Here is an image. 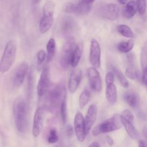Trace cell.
I'll use <instances>...</instances> for the list:
<instances>
[{"label": "cell", "mask_w": 147, "mask_h": 147, "mask_svg": "<svg viewBox=\"0 0 147 147\" xmlns=\"http://www.w3.org/2000/svg\"><path fill=\"white\" fill-rule=\"evenodd\" d=\"M13 114L17 130L20 133H25L28 123V105L23 98L20 96L14 100Z\"/></svg>", "instance_id": "obj_1"}, {"label": "cell", "mask_w": 147, "mask_h": 147, "mask_svg": "<svg viewBox=\"0 0 147 147\" xmlns=\"http://www.w3.org/2000/svg\"><path fill=\"white\" fill-rule=\"evenodd\" d=\"M17 45L14 41L9 40L6 44L0 61V72L4 74L11 67L15 60Z\"/></svg>", "instance_id": "obj_2"}, {"label": "cell", "mask_w": 147, "mask_h": 147, "mask_svg": "<svg viewBox=\"0 0 147 147\" xmlns=\"http://www.w3.org/2000/svg\"><path fill=\"white\" fill-rule=\"evenodd\" d=\"M122 123L120 115L113 114L110 118L106 119L102 123L96 125L92 130V133L94 136H98L100 134L106 133L117 130L121 129Z\"/></svg>", "instance_id": "obj_3"}, {"label": "cell", "mask_w": 147, "mask_h": 147, "mask_svg": "<svg viewBox=\"0 0 147 147\" xmlns=\"http://www.w3.org/2000/svg\"><path fill=\"white\" fill-rule=\"evenodd\" d=\"M66 96L64 86L61 84L55 85L48 91L47 102L52 110H56L60 107L61 103Z\"/></svg>", "instance_id": "obj_4"}, {"label": "cell", "mask_w": 147, "mask_h": 147, "mask_svg": "<svg viewBox=\"0 0 147 147\" xmlns=\"http://www.w3.org/2000/svg\"><path fill=\"white\" fill-rule=\"evenodd\" d=\"M53 22V4L47 2L44 5L42 10V16L41 18L39 30L41 33H47L52 27Z\"/></svg>", "instance_id": "obj_5"}, {"label": "cell", "mask_w": 147, "mask_h": 147, "mask_svg": "<svg viewBox=\"0 0 147 147\" xmlns=\"http://www.w3.org/2000/svg\"><path fill=\"white\" fill-rule=\"evenodd\" d=\"M76 47L74 38H71L64 44L60 59V63L63 70H67L71 65L73 53Z\"/></svg>", "instance_id": "obj_6"}, {"label": "cell", "mask_w": 147, "mask_h": 147, "mask_svg": "<svg viewBox=\"0 0 147 147\" xmlns=\"http://www.w3.org/2000/svg\"><path fill=\"white\" fill-rule=\"evenodd\" d=\"M122 125L124 126L127 134L132 138L137 139L138 133L134 125V116L132 113L127 110H124L120 115Z\"/></svg>", "instance_id": "obj_7"}, {"label": "cell", "mask_w": 147, "mask_h": 147, "mask_svg": "<svg viewBox=\"0 0 147 147\" xmlns=\"http://www.w3.org/2000/svg\"><path fill=\"white\" fill-rule=\"evenodd\" d=\"M74 130L78 141L83 142L87 134L84 119L82 113H77L74 118Z\"/></svg>", "instance_id": "obj_8"}, {"label": "cell", "mask_w": 147, "mask_h": 147, "mask_svg": "<svg viewBox=\"0 0 147 147\" xmlns=\"http://www.w3.org/2000/svg\"><path fill=\"white\" fill-rule=\"evenodd\" d=\"M136 56L133 53H129L127 55V66L125 71L126 76L131 80L141 79L140 73L136 66Z\"/></svg>", "instance_id": "obj_9"}, {"label": "cell", "mask_w": 147, "mask_h": 147, "mask_svg": "<svg viewBox=\"0 0 147 147\" xmlns=\"http://www.w3.org/2000/svg\"><path fill=\"white\" fill-rule=\"evenodd\" d=\"M89 61L91 64L95 67L99 68L100 65V48L98 41L92 38L90 42Z\"/></svg>", "instance_id": "obj_10"}, {"label": "cell", "mask_w": 147, "mask_h": 147, "mask_svg": "<svg viewBox=\"0 0 147 147\" xmlns=\"http://www.w3.org/2000/svg\"><path fill=\"white\" fill-rule=\"evenodd\" d=\"M44 119V109L42 107H38L34 113L32 125V134L34 137H37L43 128Z\"/></svg>", "instance_id": "obj_11"}, {"label": "cell", "mask_w": 147, "mask_h": 147, "mask_svg": "<svg viewBox=\"0 0 147 147\" xmlns=\"http://www.w3.org/2000/svg\"><path fill=\"white\" fill-rule=\"evenodd\" d=\"M87 75L91 89L99 92L102 90V80L96 68L93 66L89 67L87 69Z\"/></svg>", "instance_id": "obj_12"}, {"label": "cell", "mask_w": 147, "mask_h": 147, "mask_svg": "<svg viewBox=\"0 0 147 147\" xmlns=\"http://www.w3.org/2000/svg\"><path fill=\"white\" fill-rule=\"evenodd\" d=\"M119 6L115 3L105 5L99 10L100 15L102 18L111 21L116 20L119 15Z\"/></svg>", "instance_id": "obj_13"}, {"label": "cell", "mask_w": 147, "mask_h": 147, "mask_svg": "<svg viewBox=\"0 0 147 147\" xmlns=\"http://www.w3.org/2000/svg\"><path fill=\"white\" fill-rule=\"evenodd\" d=\"M49 84L50 78L49 68L45 67L41 72L37 87V94L39 96H42L46 93L49 88Z\"/></svg>", "instance_id": "obj_14"}, {"label": "cell", "mask_w": 147, "mask_h": 147, "mask_svg": "<svg viewBox=\"0 0 147 147\" xmlns=\"http://www.w3.org/2000/svg\"><path fill=\"white\" fill-rule=\"evenodd\" d=\"M29 65L27 62H22L17 68L13 78V86L14 88H18L23 83L27 74Z\"/></svg>", "instance_id": "obj_15"}, {"label": "cell", "mask_w": 147, "mask_h": 147, "mask_svg": "<svg viewBox=\"0 0 147 147\" xmlns=\"http://www.w3.org/2000/svg\"><path fill=\"white\" fill-rule=\"evenodd\" d=\"M76 25L74 20L71 18H65L61 24V31L62 34L68 39L73 38V36L76 32Z\"/></svg>", "instance_id": "obj_16"}, {"label": "cell", "mask_w": 147, "mask_h": 147, "mask_svg": "<svg viewBox=\"0 0 147 147\" xmlns=\"http://www.w3.org/2000/svg\"><path fill=\"white\" fill-rule=\"evenodd\" d=\"M82 76V71L79 68L74 69L68 81V89L71 93H74L81 82Z\"/></svg>", "instance_id": "obj_17"}, {"label": "cell", "mask_w": 147, "mask_h": 147, "mask_svg": "<svg viewBox=\"0 0 147 147\" xmlns=\"http://www.w3.org/2000/svg\"><path fill=\"white\" fill-rule=\"evenodd\" d=\"M97 117V108L95 105H91L87 111L84 119L87 133H88L92 125L95 123Z\"/></svg>", "instance_id": "obj_18"}, {"label": "cell", "mask_w": 147, "mask_h": 147, "mask_svg": "<svg viewBox=\"0 0 147 147\" xmlns=\"http://www.w3.org/2000/svg\"><path fill=\"white\" fill-rule=\"evenodd\" d=\"M137 11L138 8L136 3L134 1H130L122 8V14L125 18L130 19L134 16Z\"/></svg>", "instance_id": "obj_19"}, {"label": "cell", "mask_w": 147, "mask_h": 147, "mask_svg": "<svg viewBox=\"0 0 147 147\" xmlns=\"http://www.w3.org/2000/svg\"><path fill=\"white\" fill-rule=\"evenodd\" d=\"M123 99L127 104L133 109H137L140 105V98L137 94L130 91L123 95Z\"/></svg>", "instance_id": "obj_20"}, {"label": "cell", "mask_w": 147, "mask_h": 147, "mask_svg": "<svg viewBox=\"0 0 147 147\" xmlns=\"http://www.w3.org/2000/svg\"><path fill=\"white\" fill-rule=\"evenodd\" d=\"M106 98L108 103L111 105H114L117 99V91L114 83L106 85Z\"/></svg>", "instance_id": "obj_21"}, {"label": "cell", "mask_w": 147, "mask_h": 147, "mask_svg": "<svg viewBox=\"0 0 147 147\" xmlns=\"http://www.w3.org/2000/svg\"><path fill=\"white\" fill-rule=\"evenodd\" d=\"M91 5L92 3L84 0H81L77 5H75L74 13L78 15H86L90 11Z\"/></svg>", "instance_id": "obj_22"}, {"label": "cell", "mask_w": 147, "mask_h": 147, "mask_svg": "<svg viewBox=\"0 0 147 147\" xmlns=\"http://www.w3.org/2000/svg\"><path fill=\"white\" fill-rule=\"evenodd\" d=\"M83 52V44L82 42H79L75 48L71 65L72 67H76L79 64Z\"/></svg>", "instance_id": "obj_23"}, {"label": "cell", "mask_w": 147, "mask_h": 147, "mask_svg": "<svg viewBox=\"0 0 147 147\" xmlns=\"http://www.w3.org/2000/svg\"><path fill=\"white\" fill-rule=\"evenodd\" d=\"M134 42L133 40L122 41L117 45V50L122 53H128L134 47Z\"/></svg>", "instance_id": "obj_24"}, {"label": "cell", "mask_w": 147, "mask_h": 147, "mask_svg": "<svg viewBox=\"0 0 147 147\" xmlns=\"http://www.w3.org/2000/svg\"><path fill=\"white\" fill-rule=\"evenodd\" d=\"M56 42L54 38H51L47 44V61H51L53 58L56 53Z\"/></svg>", "instance_id": "obj_25"}, {"label": "cell", "mask_w": 147, "mask_h": 147, "mask_svg": "<svg viewBox=\"0 0 147 147\" xmlns=\"http://www.w3.org/2000/svg\"><path fill=\"white\" fill-rule=\"evenodd\" d=\"M111 69L113 72L114 73V74L116 75L117 78H118L121 86L124 88H127L129 86V83L127 79L126 78V77L123 75V74L119 69H118L114 66H112Z\"/></svg>", "instance_id": "obj_26"}, {"label": "cell", "mask_w": 147, "mask_h": 147, "mask_svg": "<svg viewBox=\"0 0 147 147\" xmlns=\"http://www.w3.org/2000/svg\"><path fill=\"white\" fill-rule=\"evenodd\" d=\"M117 30L119 33L127 38H133L134 36V33L129 26L125 24H121L117 26Z\"/></svg>", "instance_id": "obj_27"}, {"label": "cell", "mask_w": 147, "mask_h": 147, "mask_svg": "<svg viewBox=\"0 0 147 147\" xmlns=\"http://www.w3.org/2000/svg\"><path fill=\"white\" fill-rule=\"evenodd\" d=\"M90 98V91L87 89H84L81 93L79 99V107L80 109H83L88 103Z\"/></svg>", "instance_id": "obj_28"}, {"label": "cell", "mask_w": 147, "mask_h": 147, "mask_svg": "<svg viewBox=\"0 0 147 147\" xmlns=\"http://www.w3.org/2000/svg\"><path fill=\"white\" fill-rule=\"evenodd\" d=\"M141 64L142 69L147 67V42L144 45L141 49Z\"/></svg>", "instance_id": "obj_29"}, {"label": "cell", "mask_w": 147, "mask_h": 147, "mask_svg": "<svg viewBox=\"0 0 147 147\" xmlns=\"http://www.w3.org/2000/svg\"><path fill=\"white\" fill-rule=\"evenodd\" d=\"M59 140V136L57 135V131L55 129L52 128L50 130L48 136L47 141L49 144H54L57 142Z\"/></svg>", "instance_id": "obj_30"}, {"label": "cell", "mask_w": 147, "mask_h": 147, "mask_svg": "<svg viewBox=\"0 0 147 147\" xmlns=\"http://www.w3.org/2000/svg\"><path fill=\"white\" fill-rule=\"evenodd\" d=\"M60 111L63 123L64 124L65 123L66 118H67V107H66L65 98L63 99L61 103L60 107Z\"/></svg>", "instance_id": "obj_31"}, {"label": "cell", "mask_w": 147, "mask_h": 147, "mask_svg": "<svg viewBox=\"0 0 147 147\" xmlns=\"http://www.w3.org/2000/svg\"><path fill=\"white\" fill-rule=\"evenodd\" d=\"M136 4L139 13L140 14H144L147 7L146 0H136Z\"/></svg>", "instance_id": "obj_32"}, {"label": "cell", "mask_w": 147, "mask_h": 147, "mask_svg": "<svg viewBox=\"0 0 147 147\" xmlns=\"http://www.w3.org/2000/svg\"><path fill=\"white\" fill-rule=\"evenodd\" d=\"M46 57V53L45 52V51L42 49L40 50L37 55V63L38 65H40L41 64H42Z\"/></svg>", "instance_id": "obj_33"}, {"label": "cell", "mask_w": 147, "mask_h": 147, "mask_svg": "<svg viewBox=\"0 0 147 147\" xmlns=\"http://www.w3.org/2000/svg\"><path fill=\"white\" fill-rule=\"evenodd\" d=\"M105 82L106 85L113 83L114 82V73L112 71L107 72L105 76Z\"/></svg>", "instance_id": "obj_34"}, {"label": "cell", "mask_w": 147, "mask_h": 147, "mask_svg": "<svg viewBox=\"0 0 147 147\" xmlns=\"http://www.w3.org/2000/svg\"><path fill=\"white\" fill-rule=\"evenodd\" d=\"M75 5L71 3H67L63 6V10L67 13H73L74 11Z\"/></svg>", "instance_id": "obj_35"}, {"label": "cell", "mask_w": 147, "mask_h": 147, "mask_svg": "<svg viewBox=\"0 0 147 147\" xmlns=\"http://www.w3.org/2000/svg\"><path fill=\"white\" fill-rule=\"evenodd\" d=\"M141 80H142V83L147 88V67L142 69V75Z\"/></svg>", "instance_id": "obj_36"}, {"label": "cell", "mask_w": 147, "mask_h": 147, "mask_svg": "<svg viewBox=\"0 0 147 147\" xmlns=\"http://www.w3.org/2000/svg\"><path fill=\"white\" fill-rule=\"evenodd\" d=\"M66 132H67V134L68 136H69V137L72 136V134H73V128H72V127L70 125H68L67 126Z\"/></svg>", "instance_id": "obj_37"}, {"label": "cell", "mask_w": 147, "mask_h": 147, "mask_svg": "<svg viewBox=\"0 0 147 147\" xmlns=\"http://www.w3.org/2000/svg\"><path fill=\"white\" fill-rule=\"evenodd\" d=\"M106 141H107V144H108L109 145H110V146L113 145V144H114V141H113V140L112 138H111L110 136H106Z\"/></svg>", "instance_id": "obj_38"}, {"label": "cell", "mask_w": 147, "mask_h": 147, "mask_svg": "<svg viewBox=\"0 0 147 147\" xmlns=\"http://www.w3.org/2000/svg\"><path fill=\"white\" fill-rule=\"evenodd\" d=\"M138 146L140 147H146L147 146V142L144 140H140L138 142Z\"/></svg>", "instance_id": "obj_39"}, {"label": "cell", "mask_w": 147, "mask_h": 147, "mask_svg": "<svg viewBox=\"0 0 147 147\" xmlns=\"http://www.w3.org/2000/svg\"><path fill=\"white\" fill-rule=\"evenodd\" d=\"M142 133H143V134H144V137H145V139L147 140V126H145V127L143 128Z\"/></svg>", "instance_id": "obj_40"}, {"label": "cell", "mask_w": 147, "mask_h": 147, "mask_svg": "<svg viewBox=\"0 0 147 147\" xmlns=\"http://www.w3.org/2000/svg\"><path fill=\"white\" fill-rule=\"evenodd\" d=\"M89 146H90V147H99V146H100V145L97 142H93L89 145Z\"/></svg>", "instance_id": "obj_41"}, {"label": "cell", "mask_w": 147, "mask_h": 147, "mask_svg": "<svg viewBox=\"0 0 147 147\" xmlns=\"http://www.w3.org/2000/svg\"><path fill=\"white\" fill-rule=\"evenodd\" d=\"M117 1L119 3L122 5H125L128 2V0H117Z\"/></svg>", "instance_id": "obj_42"}, {"label": "cell", "mask_w": 147, "mask_h": 147, "mask_svg": "<svg viewBox=\"0 0 147 147\" xmlns=\"http://www.w3.org/2000/svg\"><path fill=\"white\" fill-rule=\"evenodd\" d=\"M84 1H86L89 3H92L95 1V0H84Z\"/></svg>", "instance_id": "obj_43"}, {"label": "cell", "mask_w": 147, "mask_h": 147, "mask_svg": "<svg viewBox=\"0 0 147 147\" xmlns=\"http://www.w3.org/2000/svg\"><path fill=\"white\" fill-rule=\"evenodd\" d=\"M41 1V0H33V2H34V3H38Z\"/></svg>", "instance_id": "obj_44"}]
</instances>
